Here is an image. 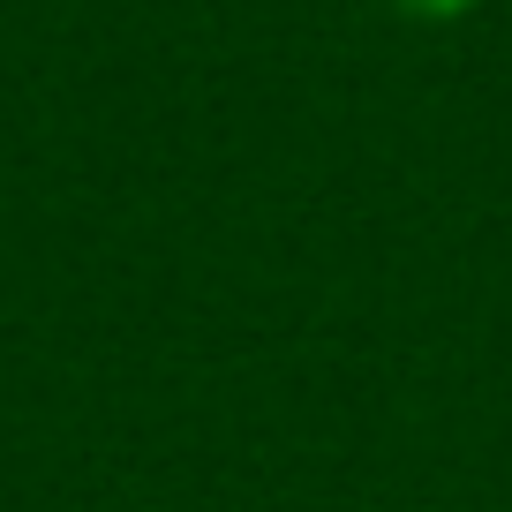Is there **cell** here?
Wrapping results in <instances>:
<instances>
[{"label":"cell","mask_w":512,"mask_h":512,"mask_svg":"<svg viewBox=\"0 0 512 512\" xmlns=\"http://www.w3.org/2000/svg\"><path fill=\"white\" fill-rule=\"evenodd\" d=\"M475 8L482 0H392V16H407V23H460Z\"/></svg>","instance_id":"obj_1"}]
</instances>
